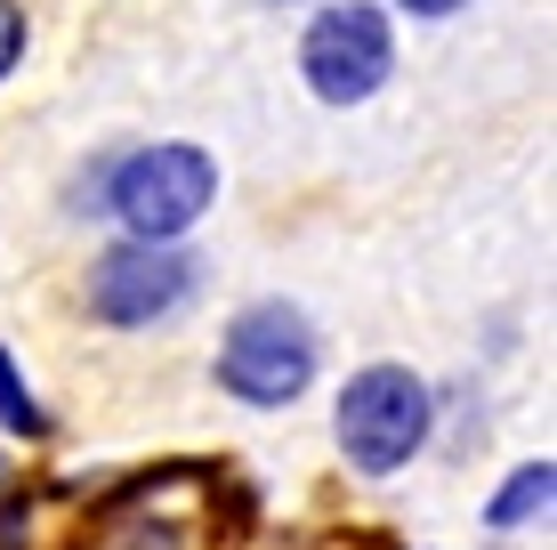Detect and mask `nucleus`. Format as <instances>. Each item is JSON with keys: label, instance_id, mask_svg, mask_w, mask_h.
Segmentation results:
<instances>
[{"label": "nucleus", "instance_id": "nucleus-1", "mask_svg": "<svg viewBox=\"0 0 557 550\" xmlns=\"http://www.w3.org/2000/svg\"><path fill=\"white\" fill-rule=\"evenodd\" d=\"M219 381L243 405H292V396H307V381H315V325H307L292 300L243 308L219 340Z\"/></svg>", "mask_w": 557, "mask_h": 550}, {"label": "nucleus", "instance_id": "nucleus-2", "mask_svg": "<svg viewBox=\"0 0 557 550\" xmlns=\"http://www.w3.org/2000/svg\"><path fill=\"white\" fill-rule=\"evenodd\" d=\"M219 195V162L202 146H146L113 170V219L129 227V243H178L186 227L210 211Z\"/></svg>", "mask_w": 557, "mask_h": 550}, {"label": "nucleus", "instance_id": "nucleus-3", "mask_svg": "<svg viewBox=\"0 0 557 550\" xmlns=\"http://www.w3.org/2000/svg\"><path fill=\"white\" fill-rule=\"evenodd\" d=\"M420 445H429V389L405 365H363L339 389V453H348L363 478H388Z\"/></svg>", "mask_w": 557, "mask_h": 550}, {"label": "nucleus", "instance_id": "nucleus-4", "mask_svg": "<svg viewBox=\"0 0 557 550\" xmlns=\"http://www.w3.org/2000/svg\"><path fill=\"white\" fill-rule=\"evenodd\" d=\"M388 65H396V41H388V16L372 0H332L299 41V73L323 106H363L388 82Z\"/></svg>", "mask_w": 557, "mask_h": 550}, {"label": "nucleus", "instance_id": "nucleus-5", "mask_svg": "<svg viewBox=\"0 0 557 550\" xmlns=\"http://www.w3.org/2000/svg\"><path fill=\"white\" fill-rule=\"evenodd\" d=\"M202 268L178 252V243H113V252L89 268V308L106 325H162L195 300Z\"/></svg>", "mask_w": 557, "mask_h": 550}, {"label": "nucleus", "instance_id": "nucleus-6", "mask_svg": "<svg viewBox=\"0 0 557 550\" xmlns=\"http://www.w3.org/2000/svg\"><path fill=\"white\" fill-rule=\"evenodd\" d=\"M549 486H557V469H549V462H525V469L502 486V502H493L485 518H493V526H525L533 510H549Z\"/></svg>", "mask_w": 557, "mask_h": 550}, {"label": "nucleus", "instance_id": "nucleus-7", "mask_svg": "<svg viewBox=\"0 0 557 550\" xmlns=\"http://www.w3.org/2000/svg\"><path fill=\"white\" fill-rule=\"evenodd\" d=\"M0 429H16V438H41V405H33V389L16 381V356L0 349Z\"/></svg>", "mask_w": 557, "mask_h": 550}, {"label": "nucleus", "instance_id": "nucleus-8", "mask_svg": "<svg viewBox=\"0 0 557 550\" xmlns=\"http://www.w3.org/2000/svg\"><path fill=\"white\" fill-rule=\"evenodd\" d=\"M16 57H25V9H16V0H0V82H9Z\"/></svg>", "mask_w": 557, "mask_h": 550}, {"label": "nucleus", "instance_id": "nucleus-9", "mask_svg": "<svg viewBox=\"0 0 557 550\" xmlns=\"http://www.w3.org/2000/svg\"><path fill=\"white\" fill-rule=\"evenodd\" d=\"M396 9H412V16H453L460 0H396Z\"/></svg>", "mask_w": 557, "mask_h": 550}]
</instances>
